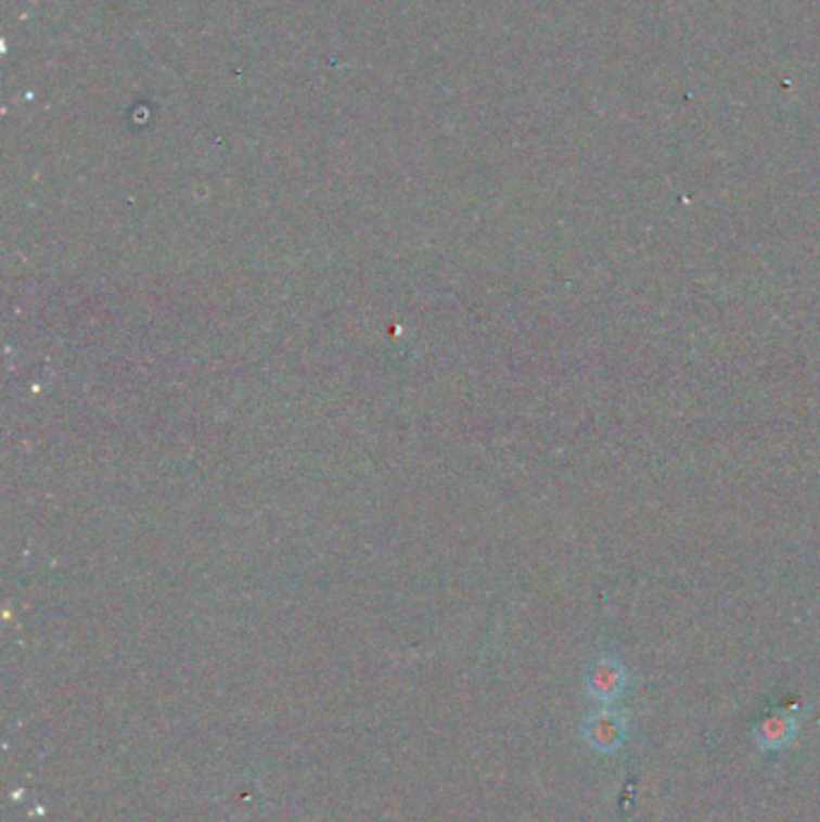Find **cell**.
<instances>
[{
  "label": "cell",
  "instance_id": "6da1fadb",
  "mask_svg": "<svg viewBox=\"0 0 820 822\" xmlns=\"http://www.w3.org/2000/svg\"><path fill=\"white\" fill-rule=\"evenodd\" d=\"M585 738L594 750H600V753L618 750L626 741V721L620 715L612 712V709H602V712H597L587 719Z\"/></svg>",
  "mask_w": 820,
  "mask_h": 822
},
{
  "label": "cell",
  "instance_id": "7a4b0ae2",
  "mask_svg": "<svg viewBox=\"0 0 820 822\" xmlns=\"http://www.w3.org/2000/svg\"><path fill=\"white\" fill-rule=\"evenodd\" d=\"M796 733V719L786 712H770L756 729V741L763 750H780L792 743Z\"/></svg>",
  "mask_w": 820,
  "mask_h": 822
},
{
  "label": "cell",
  "instance_id": "3957f363",
  "mask_svg": "<svg viewBox=\"0 0 820 822\" xmlns=\"http://www.w3.org/2000/svg\"><path fill=\"white\" fill-rule=\"evenodd\" d=\"M624 683H626V673L612 659H602L600 664H597L590 673V681H587L590 693L597 699H602V703H612V699H616L620 691H624Z\"/></svg>",
  "mask_w": 820,
  "mask_h": 822
}]
</instances>
